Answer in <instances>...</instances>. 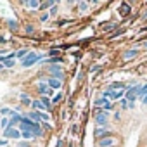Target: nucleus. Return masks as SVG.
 <instances>
[{
    "label": "nucleus",
    "instance_id": "9",
    "mask_svg": "<svg viewBox=\"0 0 147 147\" xmlns=\"http://www.w3.org/2000/svg\"><path fill=\"white\" fill-rule=\"evenodd\" d=\"M119 12H121L123 16H128V14H130V5H128V4H121Z\"/></svg>",
    "mask_w": 147,
    "mask_h": 147
},
{
    "label": "nucleus",
    "instance_id": "19",
    "mask_svg": "<svg viewBox=\"0 0 147 147\" xmlns=\"http://www.w3.org/2000/svg\"><path fill=\"white\" fill-rule=\"evenodd\" d=\"M26 52H28L26 49H21V50H19L18 54H16V55H18V57H23V59H24V57H26Z\"/></svg>",
    "mask_w": 147,
    "mask_h": 147
},
{
    "label": "nucleus",
    "instance_id": "21",
    "mask_svg": "<svg viewBox=\"0 0 147 147\" xmlns=\"http://www.w3.org/2000/svg\"><path fill=\"white\" fill-rule=\"evenodd\" d=\"M78 7H80L82 11H85V9L88 7V4H87V2H80V4H78Z\"/></svg>",
    "mask_w": 147,
    "mask_h": 147
},
{
    "label": "nucleus",
    "instance_id": "18",
    "mask_svg": "<svg viewBox=\"0 0 147 147\" xmlns=\"http://www.w3.org/2000/svg\"><path fill=\"white\" fill-rule=\"evenodd\" d=\"M40 102H42V104H43V106H45V107H47V109H49V107H50V106H49V104H50V100H49V99H47V97H45V95H43V97H42V100H40Z\"/></svg>",
    "mask_w": 147,
    "mask_h": 147
},
{
    "label": "nucleus",
    "instance_id": "30",
    "mask_svg": "<svg viewBox=\"0 0 147 147\" xmlns=\"http://www.w3.org/2000/svg\"><path fill=\"white\" fill-rule=\"evenodd\" d=\"M95 71H100V66H94L92 67V73H95Z\"/></svg>",
    "mask_w": 147,
    "mask_h": 147
},
{
    "label": "nucleus",
    "instance_id": "25",
    "mask_svg": "<svg viewBox=\"0 0 147 147\" xmlns=\"http://www.w3.org/2000/svg\"><path fill=\"white\" fill-rule=\"evenodd\" d=\"M47 19H49V14H42V16H40V21H42V23H45Z\"/></svg>",
    "mask_w": 147,
    "mask_h": 147
},
{
    "label": "nucleus",
    "instance_id": "8",
    "mask_svg": "<svg viewBox=\"0 0 147 147\" xmlns=\"http://www.w3.org/2000/svg\"><path fill=\"white\" fill-rule=\"evenodd\" d=\"M50 71H52V73H57V78H59V82H61V78H62V71H61V67L55 64V66H50Z\"/></svg>",
    "mask_w": 147,
    "mask_h": 147
},
{
    "label": "nucleus",
    "instance_id": "6",
    "mask_svg": "<svg viewBox=\"0 0 147 147\" xmlns=\"http://www.w3.org/2000/svg\"><path fill=\"white\" fill-rule=\"evenodd\" d=\"M38 92H40V94H43V95H50V94H52V90L49 88V85H47V83H40Z\"/></svg>",
    "mask_w": 147,
    "mask_h": 147
},
{
    "label": "nucleus",
    "instance_id": "31",
    "mask_svg": "<svg viewBox=\"0 0 147 147\" xmlns=\"http://www.w3.org/2000/svg\"><path fill=\"white\" fill-rule=\"evenodd\" d=\"M142 102H144V104H147V95H145V97L142 99Z\"/></svg>",
    "mask_w": 147,
    "mask_h": 147
},
{
    "label": "nucleus",
    "instance_id": "27",
    "mask_svg": "<svg viewBox=\"0 0 147 147\" xmlns=\"http://www.w3.org/2000/svg\"><path fill=\"white\" fill-rule=\"evenodd\" d=\"M121 87H125L123 83H113V88H121Z\"/></svg>",
    "mask_w": 147,
    "mask_h": 147
},
{
    "label": "nucleus",
    "instance_id": "11",
    "mask_svg": "<svg viewBox=\"0 0 147 147\" xmlns=\"http://www.w3.org/2000/svg\"><path fill=\"white\" fill-rule=\"evenodd\" d=\"M54 5H55V4L52 2V0H47V2H42V4H40V9H42V11H45V9L54 7Z\"/></svg>",
    "mask_w": 147,
    "mask_h": 147
},
{
    "label": "nucleus",
    "instance_id": "5",
    "mask_svg": "<svg viewBox=\"0 0 147 147\" xmlns=\"http://www.w3.org/2000/svg\"><path fill=\"white\" fill-rule=\"evenodd\" d=\"M135 55H138V50H135V49H130V50H126L125 54H123V59L126 61V59H133Z\"/></svg>",
    "mask_w": 147,
    "mask_h": 147
},
{
    "label": "nucleus",
    "instance_id": "22",
    "mask_svg": "<svg viewBox=\"0 0 147 147\" xmlns=\"http://www.w3.org/2000/svg\"><path fill=\"white\" fill-rule=\"evenodd\" d=\"M2 114H14V111H11L9 107H4L2 109Z\"/></svg>",
    "mask_w": 147,
    "mask_h": 147
},
{
    "label": "nucleus",
    "instance_id": "32",
    "mask_svg": "<svg viewBox=\"0 0 147 147\" xmlns=\"http://www.w3.org/2000/svg\"><path fill=\"white\" fill-rule=\"evenodd\" d=\"M2 67H4V64H0V69H2Z\"/></svg>",
    "mask_w": 147,
    "mask_h": 147
},
{
    "label": "nucleus",
    "instance_id": "29",
    "mask_svg": "<svg viewBox=\"0 0 147 147\" xmlns=\"http://www.w3.org/2000/svg\"><path fill=\"white\" fill-rule=\"evenodd\" d=\"M5 144H7L5 138H0V147H5Z\"/></svg>",
    "mask_w": 147,
    "mask_h": 147
},
{
    "label": "nucleus",
    "instance_id": "13",
    "mask_svg": "<svg viewBox=\"0 0 147 147\" xmlns=\"http://www.w3.org/2000/svg\"><path fill=\"white\" fill-rule=\"evenodd\" d=\"M31 104H33V107H35V109H38V111H43V109H47V107H45V106H43L40 100H35V102H31Z\"/></svg>",
    "mask_w": 147,
    "mask_h": 147
},
{
    "label": "nucleus",
    "instance_id": "24",
    "mask_svg": "<svg viewBox=\"0 0 147 147\" xmlns=\"http://www.w3.org/2000/svg\"><path fill=\"white\" fill-rule=\"evenodd\" d=\"M50 14H52V16H55V14H57V5L50 7Z\"/></svg>",
    "mask_w": 147,
    "mask_h": 147
},
{
    "label": "nucleus",
    "instance_id": "23",
    "mask_svg": "<svg viewBox=\"0 0 147 147\" xmlns=\"http://www.w3.org/2000/svg\"><path fill=\"white\" fill-rule=\"evenodd\" d=\"M40 119L47 121V119H50V118H49V114H47V113H40Z\"/></svg>",
    "mask_w": 147,
    "mask_h": 147
},
{
    "label": "nucleus",
    "instance_id": "2",
    "mask_svg": "<svg viewBox=\"0 0 147 147\" xmlns=\"http://www.w3.org/2000/svg\"><path fill=\"white\" fill-rule=\"evenodd\" d=\"M95 123L104 126V125L107 123V113H104L102 109H97V114H95Z\"/></svg>",
    "mask_w": 147,
    "mask_h": 147
},
{
    "label": "nucleus",
    "instance_id": "15",
    "mask_svg": "<svg viewBox=\"0 0 147 147\" xmlns=\"http://www.w3.org/2000/svg\"><path fill=\"white\" fill-rule=\"evenodd\" d=\"M123 94H125L123 90H114V97L113 99H123Z\"/></svg>",
    "mask_w": 147,
    "mask_h": 147
},
{
    "label": "nucleus",
    "instance_id": "10",
    "mask_svg": "<svg viewBox=\"0 0 147 147\" xmlns=\"http://www.w3.org/2000/svg\"><path fill=\"white\" fill-rule=\"evenodd\" d=\"M145 95H147V83L140 87V90H138V94H137V97H140V99H144Z\"/></svg>",
    "mask_w": 147,
    "mask_h": 147
},
{
    "label": "nucleus",
    "instance_id": "16",
    "mask_svg": "<svg viewBox=\"0 0 147 147\" xmlns=\"http://www.w3.org/2000/svg\"><path fill=\"white\" fill-rule=\"evenodd\" d=\"M30 118H33L35 123H36V121H40V113H36V111L35 113H30Z\"/></svg>",
    "mask_w": 147,
    "mask_h": 147
},
{
    "label": "nucleus",
    "instance_id": "3",
    "mask_svg": "<svg viewBox=\"0 0 147 147\" xmlns=\"http://www.w3.org/2000/svg\"><path fill=\"white\" fill-rule=\"evenodd\" d=\"M5 138H19L21 137V131L18 130V128H12V126H7L5 128Z\"/></svg>",
    "mask_w": 147,
    "mask_h": 147
},
{
    "label": "nucleus",
    "instance_id": "28",
    "mask_svg": "<svg viewBox=\"0 0 147 147\" xmlns=\"http://www.w3.org/2000/svg\"><path fill=\"white\" fill-rule=\"evenodd\" d=\"M59 100H61V94H57V95L52 99V102H59Z\"/></svg>",
    "mask_w": 147,
    "mask_h": 147
},
{
    "label": "nucleus",
    "instance_id": "17",
    "mask_svg": "<svg viewBox=\"0 0 147 147\" xmlns=\"http://www.w3.org/2000/svg\"><path fill=\"white\" fill-rule=\"evenodd\" d=\"M26 5H30V7H33V9H35V7H40V4L36 2V0H30V2H26Z\"/></svg>",
    "mask_w": 147,
    "mask_h": 147
},
{
    "label": "nucleus",
    "instance_id": "33",
    "mask_svg": "<svg viewBox=\"0 0 147 147\" xmlns=\"http://www.w3.org/2000/svg\"><path fill=\"white\" fill-rule=\"evenodd\" d=\"M145 16H147V14H145Z\"/></svg>",
    "mask_w": 147,
    "mask_h": 147
},
{
    "label": "nucleus",
    "instance_id": "1",
    "mask_svg": "<svg viewBox=\"0 0 147 147\" xmlns=\"http://www.w3.org/2000/svg\"><path fill=\"white\" fill-rule=\"evenodd\" d=\"M38 61H40V55H38V54H35V52H28V55L23 59V66H24V67H30V66L36 64Z\"/></svg>",
    "mask_w": 147,
    "mask_h": 147
},
{
    "label": "nucleus",
    "instance_id": "26",
    "mask_svg": "<svg viewBox=\"0 0 147 147\" xmlns=\"http://www.w3.org/2000/svg\"><path fill=\"white\" fill-rule=\"evenodd\" d=\"M9 26H11L12 30H16V28H18V23H16V21H9Z\"/></svg>",
    "mask_w": 147,
    "mask_h": 147
},
{
    "label": "nucleus",
    "instance_id": "7",
    "mask_svg": "<svg viewBox=\"0 0 147 147\" xmlns=\"http://www.w3.org/2000/svg\"><path fill=\"white\" fill-rule=\"evenodd\" d=\"M109 145H111V147L114 145V138H111V137H109V138H102V140L99 142V147H109Z\"/></svg>",
    "mask_w": 147,
    "mask_h": 147
},
{
    "label": "nucleus",
    "instance_id": "4",
    "mask_svg": "<svg viewBox=\"0 0 147 147\" xmlns=\"http://www.w3.org/2000/svg\"><path fill=\"white\" fill-rule=\"evenodd\" d=\"M47 85H49V88L52 90V88H61V82L59 80H55V78H49V82H47Z\"/></svg>",
    "mask_w": 147,
    "mask_h": 147
},
{
    "label": "nucleus",
    "instance_id": "14",
    "mask_svg": "<svg viewBox=\"0 0 147 147\" xmlns=\"http://www.w3.org/2000/svg\"><path fill=\"white\" fill-rule=\"evenodd\" d=\"M12 66H14V59L7 57V59H5V62H4V67H12Z\"/></svg>",
    "mask_w": 147,
    "mask_h": 147
},
{
    "label": "nucleus",
    "instance_id": "12",
    "mask_svg": "<svg viewBox=\"0 0 147 147\" xmlns=\"http://www.w3.org/2000/svg\"><path fill=\"white\" fill-rule=\"evenodd\" d=\"M21 102H23V106H31V99L26 94H21Z\"/></svg>",
    "mask_w": 147,
    "mask_h": 147
},
{
    "label": "nucleus",
    "instance_id": "20",
    "mask_svg": "<svg viewBox=\"0 0 147 147\" xmlns=\"http://www.w3.org/2000/svg\"><path fill=\"white\" fill-rule=\"evenodd\" d=\"M121 107L125 109V107H130V102L126 100V99H121Z\"/></svg>",
    "mask_w": 147,
    "mask_h": 147
}]
</instances>
